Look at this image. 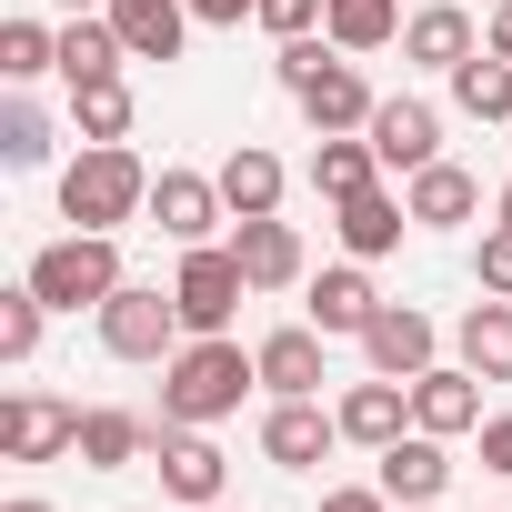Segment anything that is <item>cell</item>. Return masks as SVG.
<instances>
[{
	"instance_id": "20",
	"label": "cell",
	"mask_w": 512,
	"mask_h": 512,
	"mask_svg": "<svg viewBox=\"0 0 512 512\" xmlns=\"http://www.w3.org/2000/svg\"><path fill=\"white\" fill-rule=\"evenodd\" d=\"M372 482H382L392 502H442V482H452V462H442V432H422V422H412V432L382 452V472H372Z\"/></svg>"
},
{
	"instance_id": "44",
	"label": "cell",
	"mask_w": 512,
	"mask_h": 512,
	"mask_svg": "<svg viewBox=\"0 0 512 512\" xmlns=\"http://www.w3.org/2000/svg\"><path fill=\"white\" fill-rule=\"evenodd\" d=\"M201 512H231V502H201Z\"/></svg>"
},
{
	"instance_id": "9",
	"label": "cell",
	"mask_w": 512,
	"mask_h": 512,
	"mask_svg": "<svg viewBox=\"0 0 512 512\" xmlns=\"http://www.w3.org/2000/svg\"><path fill=\"white\" fill-rule=\"evenodd\" d=\"M151 452H161V492H171V502H191V512H201V502H221L231 462H221V442H211V432L161 422V442H151Z\"/></svg>"
},
{
	"instance_id": "23",
	"label": "cell",
	"mask_w": 512,
	"mask_h": 512,
	"mask_svg": "<svg viewBox=\"0 0 512 512\" xmlns=\"http://www.w3.org/2000/svg\"><path fill=\"white\" fill-rule=\"evenodd\" d=\"M372 312H382V292H372V272L362 262H342V272H322L312 282V332H372Z\"/></svg>"
},
{
	"instance_id": "26",
	"label": "cell",
	"mask_w": 512,
	"mask_h": 512,
	"mask_svg": "<svg viewBox=\"0 0 512 512\" xmlns=\"http://www.w3.org/2000/svg\"><path fill=\"white\" fill-rule=\"evenodd\" d=\"M221 201H231V221H262V211H282V161H272L262 141H241V151L221 161Z\"/></svg>"
},
{
	"instance_id": "40",
	"label": "cell",
	"mask_w": 512,
	"mask_h": 512,
	"mask_svg": "<svg viewBox=\"0 0 512 512\" xmlns=\"http://www.w3.org/2000/svg\"><path fill=\"white\" fill-rule=\"evenodd\" d=\"M482 51H502V61H512V0H492V31H482Z\"/></svg>"
},
{
	"instance_id": "17",
	"label": "cell",
	"mask_w": 512,
	"mask_h": 512,
	"mask_svg": "<svg viewBox=\"0 0 512 512\" xmlns=\"http://www.w3.org/2000/svg\"><path fill=\"white\" fill-rule=\"evenodd\" d=\"M292 101H302V121H312V131H372V111H382V101L362 91V71H352V61H322Z\"/></svg>"
},
{
	"instance_id": "19",
	"label": "cell",
	"mask_w": 512,
	"mask_h": 512,
	"mask_svg": "<svg viewBox=\"0 0 512 512\" xmlns=\"http://www.w3.org/2000/svg\"><path fill=\"white\" fill-rule=\"evenodd\" d=\"M121 31H111V11H71L61 21V81L71 91H91V81H121Z\"/></svg>"
},
{
	"instance_id": "38",
	"label": "cell",
	"mask_w": 512,
	"mask_h": 512,
	"mask_svg": "<svg viewBox=\"0 0 512 512\" xmlns=\"http://www.w3.org/2000/svg\"><path fill=\"white\" fill-rule=\"evenodd\" d=\"M322 512H392L382 482H352V492H322Z\"/></svg>"
},
{
	"instance_id": "12",
	"label": "cell",
	"mask_w": 512,
	"mask_h": 512,
	"mask_svg": "<svg viewBox=\"0 0 512 512\" xmlns=\"http://www.w3.org/2000/svg\"><path fill=\"white\" fill-rule=\"evenodd\" d=\"M332 442H342V412H322V402H272L262 412V462H282V472H312Z\"/></svg>"
},
{
	"instance_id": "8",
	"label": "cell",
	"mask_w": 512,
	"mask_h": 512,
	"mask_svg": "<svg viewBox=\"0 0 512 512\" xmlns=\"http://www.w3.org/2000/svg\"><path fill=\"white\" fill-rule=\"evenodd\" d=\"M432 352H442V332H432V312H412V302H382V312H372V332H362V362H372V372H392V382H422V372H432Z\"/></svg>"
},
{
	"instance_id": "34",
	"label": "cell",
	"mask_w": 512,
	"mask_h": 512,
	"mask_svg": "<svg viewBox=\"0 0 512 512\" xmlns=\"http://www.w3.org/2000/svg\"><path fill=\"white\" fill-rule=\"evenodd\" d=\"M322 11H332V0H262V11H251V21H262L272 41H302V31H312Z\"/></svg>"
},
{
	"instance_id": "35",
	"label": "cell",
	"mask_w": 512,
	"mask_h": 512,
	"mask_svg": "<svg viewBox=\"0 0 512 512\" xmlns=\"http://www.w3.org/2000/svg\"><path fill=\"white\" fill-rule=\"evenodd\" d=\"M472 272H482V292H502V302H512V221H492V231H482V262H472Z\"/></svg>"
},
{
	"instance_id": "28",
	"label": "cell",
	"mask_w": 512,
	"mask_h": 512,
	"mask_svg": "<svg viewBox=\"0 0 512 512\" xmlns=\"http://www.w3.org/2000/svg\"><path fill=\"white\" fill-rule=\"evenodd\" d=\"M322 41H332V51H382V41H402V0H332V11H322Z\"/></svg>"
},
{
	"instance_id": "10",
	"label": "cell",
	"mask_w": 512,
	"mask_h": 512,
	"mask_svg": "<svg viewBox=\"0 0 512 512\" xmlns=\"http://www.w3.org/2000/svg\"><path fill=\"white\" fill-rule=\"evenodd\" d=\"M332 412H342V442H362V452H392V442L412 432V382L372 372V382H352Z\"/></svg>"
},
{
	"instance_id": "7",
	"label": "cell",
	"mask_w": 512,
	"mask_h": 512,
	"mask_svg": "<svg viewBox=\"0 0 512 512\" xmlns=\"http://www.w3.org/2000/svg\"><path fill=\"white\" fill-rule=\"evenodd\" d=\"M151 221L191 251V241H211L221 221H231V201H221V171H151Z\"/></svg>"
},
{
	"instance_id": "39",
	"label": "cell",
	"mask_w": 512,
	"mask_h": 512,
	"mask_svg": "<svg viewBox=\"0 0 512 512\" xmlns=\"http://www.w3.org/2000/svg\"><path fill=\"white\" fill-rule=\"evenodd\" d=\"M251 11H262V0H191V21H211V31H241Z\"/></svg>"
},
{
	"instance_id": "13",
	"label": "cell",
	"mask_w": 512,
	"mask_h": 512,
	"mask_svg": "<svg viewBox=\"0 0 512 512\" xmlns=\"http://www.w3.org/2000/svg\"><path fill=\"white\" fill-rule=\"evenodd\" d=\"M231 251H241L251 292H292V282H302V231H292L282 211H262V221H231Z\"/></svg>"
},
{
	"instance_id": "24",
	"label": "cell",
	"mask_w": 512,
	"mask_h": 512,
	"mask_svg": "<svg viewBox=\"0 0 512 512\" xmlns=\"http://www.w3.org/2000/svg\"><path fill=\"white\" fill-rule=\"evenodd\" d=\"M462 372H482V382H512V302L502 292H482L472 312H462Z\"/></svg>"
},
{
	"instance_id": "27",
	"label": "cell",
	"mask_w": 512,
	"mask_h": 512,
	"mask_svg": "<svg viewBox=\"0 0 512 512\" xmlns=\"http://www.w3.org/2000/svg\"><path fill=\"white\" fill-rule=\"evenodd\" d=\"M372 181H382V151L352 141V131H322V151H312V191H322V201H352V191H372Z\"/></svg>"
},
{
	"instance_id": "30",
	"label": "cell",
	"mask_w": 512,
	"mask_h": 512,
	"mask_svg": "<svg viewBox=\"0 0 512 512\" xmlns=\"http://www.w3.org/2000/svg\"><path fill=\"white\" fill-rule=\"evenodd\" d=\"M0 161H11V171H41V161H51V111H41L31 91L0 101Z\"/></svg>"
},
{
	"instance_id": "16",
	"label": "cell",
	"mask_w": 512,
	"mask_h": 512,
	"mask_svg": "<svg viewBox=\"0 0 512 512\" xmlns=\"http://www.w3.org/2000/svg\"><path fill=\"white\" fill-rule=\"evenodd\" d=\"M412 422L422 432H482V372H462V362H432L422 382H412Z\"/></svg>"
},
{
	"instance_id": "6",
	"label": "cell",
	"mask_w": 512,
	"mask_h": 512,
	"mask_svg": "<svg viewBox=\"0 0 512 512\" xmlns=\"http://www.w3.org/2000/svg\"><path fill=\"white\" fill-rule=\"evenodd\" d=\"M0 452L11 462H61V452H81V412L51 402V392H11L0 402Z\"/></svg>"
},
{
	"instance_id": "37",
	"label": "cell",
	"mask_w": 512,
	"mask_h": 512,
	"mask_svg": "<svg viewBox=\"0 0 512 512\" xmlns=\"http://www.w3.org/2000/svg\"><path fill=\"white\" fill-rule=\"evenodd\" d=\"M482 472H502V482H512V412H492V422H482Z\"/></svg>"
},
{
	"instance_id": "3",
	"label": "cell",
	"mask_w": 512,
	"mask_h": 512,
	"mask_svg": "<svg viewBox=\"0 0 512 512\" xmlns=\"http://www.w3.org/2000/svg\"><path fill=\"white\" fill-rule=\"evenodd\" d=\"M21 282H31L51 312H101V302L121 292V241H111V231H61V241L31 251Z\"/></svg>"
},
{
	"instance_id": "36",
	"label": "cell",
	"mask_w": 512,
	"mask_h": 512,
	"mask_svg": "<svg viewBox=\"0 0 512 512\" xmlns=\"http://www.w3.org/2000/svg\"><path fill=\"white\" fill-rule=\"evenodd\" d=\"M322 61H332V51H322V41L302 31V41H282V61H272V71H282V91H302V81H312Z\"/></svg>"
},
{
	"instance_id": "14",
	"label": "cell",
	"mask_w": 512,
	"mask_h": 512,
	"mask_svg": "<svg viewBox=\"0 0 512 512\" xmlns=\"http://www.w3.org/2000/svg\"><path fill=\"white\" fill-rule=\"evenodd\" d=\"M402 221H412V201L402 191H352V201H332V231H342V251L352 262H382V251H402Z\"/></svg>"
},
{
	"instance_id": "32",
	"label": "cell",
	"mask_w": 512,
	"mask_h": 512,
	"mask_svg": "<svg viewBox=\"0 0 512 512\" xmlns=\"http://www.w3.org/2000/svg\"><path fill=\"white\" fill-rule=\"evenodd\" d=\"M71 121H81V141H131V91L91 81V91H71Z\"/></svg>"
},
{
	"instance_id": "21",
	"label": "cell",
	"mask_w": 512,
	"mask_h": 512,
	"mask_svg": "<svg viewBox=\"0 0 512 512\" xmlns=\"http://www.w3.org/2000/svg\"><path fill=\"white\" fill-rule=\"evenodd\" d=\"M402 201H412V221H432V231H462V221L482 211V181H472L462 161H422Z\"/></svg>"
},
{
	"instance_id": "5",
	"label": "cell",
	"mask_w": 512,
	"mask_h": 512,
	"mask_svg": "<svg viewBox=\"0 0 512 512\" xmlns=\"http://www.w3.org/2000/svg\"><path fill=\"white\" fill-rule=\"evenodd\" d=\"M241 292H251V272H241V251H231V241H191V251H181L171 302H181V322H191V332H231Z\"/></svg>"
},
{
	"instance_id": "22",
	"label": "cell",
	"mask_w": 512,
	"mask_h": 512,
	"mask_svg": "<svg viewBox=\"0 0 512 512\" xmlns=\"http://www.w3.org/2000/svg\"><path fill=\"white\" fill-rule=\"evenodd\" d=\"M402 51H412L422 71H462L482 41H472V21H462V0H432V11H412V21H402Z\"/></svg>"
},
{
	"instance_id": "33",
	"label": "cell",
	"mask_w": 512,
	"mask_h": 512,
	"mask_svg": "<svg viewBox=\"0 0 512 512\" xmlns=\"http://www.w3.org/2000/svg\"><path fill=\"white\" fill-rule=\"evenodd\" d=\"M41 312H51V302H41L31 282L0 292V362H31V352H41Z\"/></svg>"
},
{
	"instance_id": "11",
	"label": "cell",
	"mask_w": 512,
	"mask_h": 512,
	"mask_svg": "<svg viewBox=\"0 0 512 512\" xmlns=\"http://www.w3.org/2000/svg\"><path fill=\"white\" fill-rule=\"evenodd\" d=\"M362 141L382 151V171H422V161H442V111L402 91V101H382V111H372V131H362Z\"/></svg>"
},
{
	"instance_id": "18",
	"label": "cell",
	"mask_w": 512,
	"mask_h": 512,
	"mask_svg": "<svg viewBox=\"0 0 512 512\" xmlns=\"http://www.w3.org/2000/svg\"><path fill=\"white\" fill-rule=\"evenodd\" d=\"M111 31L131 61H181L191 41V0H111Z\"/></svg>"
},
{
	"instance_id": "29",
	"label": "cell",
	"mask_w": 512,
	"mask_h": 512,
	"mask_svg": "<svg viewBox=\"0 0 512 512\" xmlns=\"http://www.w3.org/2000/svg\"><path fill=\"white\" fill-rule=\"evenodd\" d=\"M452 101H462L472 121H512V61H502V51H472V61L452 71Z\"/></svg>"
},
{
	"instance_id": "43",
	"label": "cell",
	"mask_w": 512,
	"mask_h": 512,
	"mask_svg": "<svg viewBox=\"0 0 512 512\" xmlns=\"http://www.w3.org/2000/svg\"><path fill=\"white\" fill-rule=\"evenodd\" d=\"M402 512H442V502H402Z\"/></svg>"
},
{
	"instance_id": "15",
	"label": "cell",
	"mask_w": 512,
	"mask_h": 512,
	"mask_svg": "<svg viewBox=\"0 0 512 512\" xmlns=\"http://www.w3.org/2000/svg\"><path fill=\"white\" fill-rule=\"evenodd\" d=\"M322 342H332V332H312V322L272 332V342H262V392H272V402H322V382H332V372H322Z\"/></svg>"
},
{
	"instance_id": "1",
	"label": "cell",
	"mask_w": 512,
	"mask_h": 512,
	"mask_svg": "<svg viewBox=\"0 0 512 512\" xmlns=\"http://www.w3.org/2000/svg\"><path fill=\"white\" fill-rule=\"evenodd\" d=\"M241 392H262V352H241L231 332H191V342L161 362V422L211 432V422L241 412Z\"/></svg>"
},
{
	"instance_id": "4",
	"label": "cell",
	"mask_w": 512,
	"mask_h": 512,
	"mask_svg": "<svg viewBox=\"0 0 512 512\" xmlns=\"http://www.w3.org/2000/svg\"><path fill=\"white\" fill-rule=\"evenodd\" d=\"M91 322H101V352H111V362H171V352L191 342L181 302H171V292H151V282H121Z\"/></svg>"
},
{
	"instance_id": "2",
	"label": "cell",
	"mask_w": 512,
	"mask_h": 512,
	"mask_svg": "<svg viewBox=\"0 0 512 512\" xmlns=\"http://www.w3.org/2000/svg\"><path fill=\"white\" fill-rule=\"evenodd\" d=\"M131 211H151V171L131 161V141H81V161L61 171V221L71 231H121Z\"/></svg>"
},
{
	"instance_id": "41",
	"label": "cell",
	"mask_w": 512,
	"mask_h": 512,
	"mask_svg": "<svg viewBox=\"0 0 512 512\" xmlns=\"http://www.w3.org/2000/svg\"><path fill=\"white\" fill-rule=\"evenodd\" d=\"M0 512H51V502H41V492H21V502H0Z\"/></svg>"
},
{
	"instance_id": "31",
	"label": "cell",
	"mask_w": 512,
	"mask_h": 512,
	"mask_svg": "<svg viewBox=\"0 0 512 512\" xmlns=\"http://www.w3.org/2000/svg\"><path fill=\"white\" fill-rule=\"evenodd\" d=\"M41 71H61V31H41V21H0V81H41Z\"/></svg>"
},
{
	"instance_id": "42",
	"label": "cell",
	"mask_w": 512,
	"mask_h": 512,
	"mask_svg": "<svg viewBox=\"0 0 512 512\" xmlns=\"http://www.w3.org/2000/svg\"><path fill=\"white\" fill-rule=\"evenodd\" d=\"M71 11H111V0H71Z\"/></svg>"
},
{
	"instance_id": "25",
	"label": "cell",
	"mask_w": 512,
	"mask_h": 512,
	"mask_svg": "<svg viewBox=\"0 0 512 512\" xmlns=\"http://www.w3.org/2000/svg\"><path fill=\"white\" fill-rule=\"evenodd\" d=\"M151 442H161V432H151L141 412H111V402H101V412H81V462H91V472H131Z\"/></svg>"
}]
</instances>
